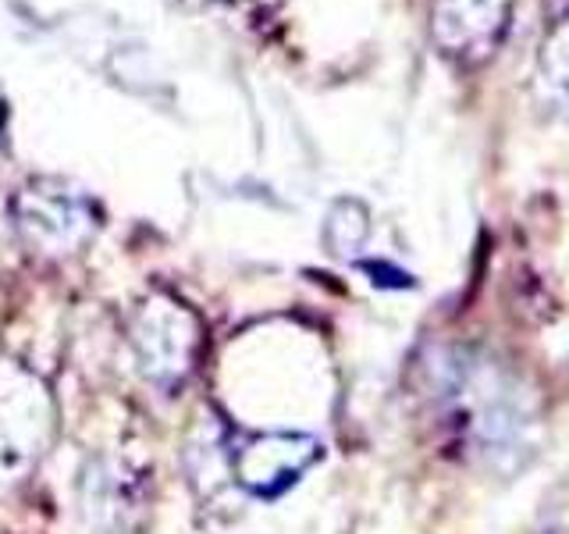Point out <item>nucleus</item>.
Masks as SVG:
<instances>
[{"instance_id":"nucleus-1","label":"nucleus","mask_w":569,"mask_h":534,"mask_svg":"<svg viewBox=\"0 0 569 534\" xmlns=\"http://www.w3.org/2000/svg\"><path fill=\"white\" fill-rule=\"evenodd\" d=\"M11 214L22 243L43 257L76 254L97 231V210L89 196L61 178H36L22 186L11 200Z\"/></svg>"},{"instance_id":"nucleus-2","label":"nucleus","mask_w":569,"mask_h":534,"mask_svg":"<svg viewBox=\"0 0 569 534\" xmlns=\"http://www.w3.org/2000/svg\"><path fill=\"white\" fill-rule=\"evenodd\" d=\"M53 435V403L22 364L0 360V481H22Z\"/></svg>"},{"instance_id":"nucleus-3","label":"nucleus","mask_w":569,"mask_h":534,"mask_svg":"<svg viewBox=\"0 0 569 534\" xmlns=\"http://www.w3.org/2000/svg\"><path fill=\"white\" fill-rule=\"evenodd\" d=\"M129 343L142 378L160 388H171L192 370L196 349H200V325L182 303L150 296L132 317Z\"/></svg>"},{"instance_id":"nucleus-4","label":"nucleus","mask_w":569,"mask_h":534,"mask_svg":"<svg viewBox=\"0 0 569 534\" xmlns=\"http://www.w3.org/2000/svg\"><path fill=\"white\" fill-rule=\"evenodd\" d=\"M79 506L89 527L103 534H132L147 521L150 488L139 471L124 459L100 456L82 471L79 481Z\"/></svg>"},{"instance_id":"nucleus-5","label":"nucleus","mask_w":569,"mask_h":534,"mask_svg":"<svg viewBox=\"0 0 569 534\" xmlns=\"http://www.w3.org/2000/svg\"><path fill=\"white\" fill-rule=\"evenodd\" d=\"M317 459H320L317 438L278 432V435H260L253 442H246L242 449L231 456V474H236L239 485L253 495L274 498L284 488H292Z\"/></svg>"},{"instance_id":"nucleus-6","label":"nucleus","mask_w":569,"mask_h":534,"mask_svg":"<svg viewBox=\"0 0 569 534\" xmlns=\"http://www.w3.org/2000/svg\"><path fill=\"white\" fill-rule=\"evenodd\" d=\"M431 32L449 58L485 61L506 32V0H435Z\"/></svg>"}]
</instances>
